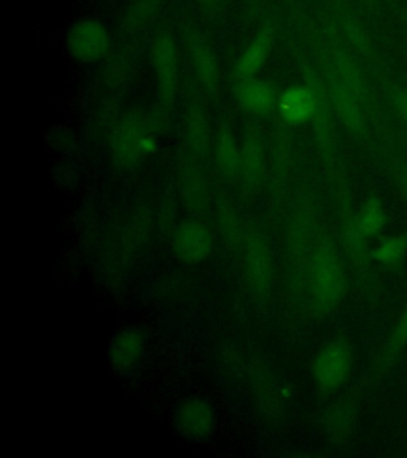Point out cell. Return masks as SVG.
I'll return each instance as SVG.
<instances>
[{"mask_svg": "<svg viewBox=\"0 0 407 458\" xmlns=\"http://www.w3.org/2000/svg\"><path fill=\"white\" fill-rule=\"evenodd\" d=\"M329 99L336 108L343 126L353 134H360L365 129V116L361 110L363 100L355 88L343 79V75L328 64Z\"/></svg>", "mask_w": 407, "mask_h": 458, "instance_id": "6da1fadb", "label": "cell"}, {"mask_svg": "<svg viewBox=\"0 0 407 458\" xmlns=\"http://www.w3.org/2000/svg\"><path fill=\"white\" fill-rule=\"evenodd\" d=\"M114 155L124 165H134L157 148V137L153 136L147 123L131 118L118 129L114 136Z\"/></svg>", "mask_w": 407, "mask_h": 458, "instance_id": "7a4b0ae2", "label": "cell"}, {"mask_svg": "<svg viewBox=\"0 0 407 458\" xmlns=\"http://www.w3.org/2000/svg\"><path fill=\"white\" fill-rule=\"evenodd\" d=\"M314 290L317 300L325 308L335 304L343 292V274L339 261L328 243L322 245L315 255Z\"/></svg>", "mask_w": 407, "mask_h": 458, "instance_id": "3957f363", "label": "cell"}, {"mask_svg": "<svg viewBox=\"0 0 407 458\" xmlns=\"http://www.w3.org/2000/svg\"><path fill=\"white\" fill-rule=\"evenodd\" d=\"M67 50L81 63H94L107 53V32L98 22H77L67 36Z\"/></svg>", "mask_w": 407, "mask_h": 458, "instance_id": "277c9868", "label": "cell"}, {"mask_svg": "<svg viewBox=\"0 0 407 458\" xmlns=\"http://www.w3.org/2000/svg\"><path fill=\"white\" fill-rule=\"evenodd\" d=\"M351 365V353L343 343L328 345L315 360L317 380L325 386H337L347 376Z\"/></svg>", "mask_w": 407, "mask_h": 458, "instance_id": "5b68a950", "label": "cell"}, {"mask_svg": "<svg viewBox=\"0 0 407 458\" xmlns=\"http://www.w3.org/2000/svg\"><path fill=\"white\" fill-rule=\"evenodd\" d=\"M155 67L163 100L171 102L177 89V59L171 37L163 36L157 38L155 45Z\"/></svg>", "mask_w": 407, "mask_h": 458, "instance_id": "8992f818", "label": "cell"}, {"mask_svg": "<svg viewBox=\"0 0 407 458\" xmlns=\"http://www.w3.org/2000/svg\"><path fill=\"white\" fill-rule=\"evenodd\" d=\"M177 253L186 263H199L206 259L212 249V241L204 226L198 223H185L177 233Z\"/></svg>", "mask_w": 407, "mask_h": 458, "instance_id": "52a82bcc", "label": "cell"}, {"mask_svg": "<svg viewBox=\"0 0 407 458\" xmlns=\"http://www.w3.org/2000/svg\"><path fill=\"white\" fill-rule=\"evenodd\" d=\"M280 112L286 123L301 124L317 114V99L309 86H294L280 98Z\"/></svg>", "mask_w": 407, "mask_h": 458, "instance_id": "ba28073f", "label": "cell"}, {"mask_svg": "<svg viewBox=\"0 0 407 458\" xmlns=\"http://www.w3.org/2000/svg\"><path fill=\"white\" fill-rule=\"evenodd\" d=\"M177 422L186 437H208L214 428V412L204 401L188 400L180 406Z\"/></svg>", "mask_w": 407, "mask_h": 458, "instance_id": "9c48e42d", "label": "cell"}, {"mask_svg": "<svg viewBox=\"0 0 407 458\" xmlns=\"http://www.w3.org/2000/svg\"><path fill=\"white\" fill-rule=\"evenodd\" d=\"M237 98L243 108L257 114H269L277 104V98L272 86L258 80H245L242 85L239 86Z\"/></svg>", "mask_w": 407, "mask_h": 458, "instance_id": "30bf717a", "label": "cell"}, {"mask_svg": "<svg viewBox=\"0 0 407 458\" xmlns=\"http://www.w3.org/2000/svg\"><path fill=\"white\" fill-rule=\"evenodd\" d=\"M272 29L266 28L258 34L250 45L243 50L242 55L237 61V75L243 80H249L257 73L261 65L265 63L266 57L269 55L272 47Z\"/></svg>", "mask_w": 407, "mask_h": 458, "instance_id": "8fae6325", "label": "cell"}, {"mask_svg": "<svg viewBox=\"0 0 407 458\" xmlns=\"http://www.w3.org/2000/svg\"><path fill=\"white\" fill-rule=\"evenodd\" d=\"M386 223V215L380 200L371 199L365 208H361V212L357 216V220L352 225L351 243L357 245L361 243L365 237H371L377 234L380 229L384 228Z\"/></svg>", "mask_w": 407, "mask_h": 458, "instance_id": "7c38bea8", "label": "cell"}, {"mask_svg": "<svg viewBox=\"0 0 407 458\" xmlns=\"http://www.w3.org/2000/svg\"><path fill=\"white\" fill-rule=\"evenodd\" d=\"M142 352V339L134 331H123L122 335L114 337L110 349V361L116 369L129 371L136 365Z\"/></svg>", "mask_w": 407, "mask_h": 458, "instance_id": "4fadbf2b", "label": "cell"}, {"mask_svg": "<svg viewBox=\"0 0 407 458\" xmlns=\"http://www.w3.org/2000/svg\"><path fill=\"white\" fill-rule=\"evenodd\" d=\"M163 0H134L129 7L123 29L126 32H137L145 28L155 18Z\"/></svg>", "mask_w": 407, "mask_h": 458, "instance_id": "5bb4252c", "label": "cell"}, {"mask_svg": "<svg viewBox=\"0 0 407 458\" xmlns=\"http://www.w3.org/2000/svg\"><path fill=\"white\" fill-rule=\"evenodd\" d=\"M329 64L333 65L343 75V79L347 80L355 88L358 96L361 98L363 104H365L366 98H368V88H366L365 80H363L361 73H360V69L352 61L351 56L345 55L343 51L336 50L333 53Z\"/></svg>", "mask_w": 407, "mask_h": 458, "instance_id": "9a60e30c", "label": "cell"}, {"mask_svg": "<svg viewBox=\"0 0 407 458\" xmlns=\"http://www.w3.org/2000/svg\"><path fill=\"white\" fill-rule=\"evenodd\" d=\"M407 243L403 237H388L372 250V257L384 265H394L406 253Z\"/></svg>", "mask_w": 407, "mask_h": 458, "instance_id": "2e32d148", "label": "cell"}, {"mask_svg": "<svg viewBox=\"0 0 407 458\" xmlns=\"http://www.w3.org/2000/svg\"><path fill=\"white\" fill-rule=\"evenodd\" d=\"M218 161L225 172L228 174H234L241 165V155L237 150L234 139L229 132H222L220 139H218Z\"/></svg>", "mask_w": 407, "mask_h": 458, "instance_id": "e0dca14e", "label": "cell"}, {"mask_svg": "<svg viewBox=\"0 0 407 458\" xmlns=\"http://www.w3.org/2000/svg\"><path fill=\"white\" fill-rule=\"evenodd\" d=\"M243 177L249 182H255L261 169V150L257 139H249L243 145L242 157H241Z\"/></svg>", "mask_w": 407, "mask_h": 458, "instance_id": "ac0fdd59", "label": "cell"}, {"mask_svg": "<svg viewBox=\"0 0 407 458\" xmlns=\"http://www.w3.org/2000/svg\"><path fill=\"white\" fill-rule=\"evenodd\" d=\"M193 56L194 64L199 72L200 79L204 80L206 83H212V80L215 79V63L206 43H194Z\"/></svg>", "mask_w": 407, "mask_h": 458, "instance_id": "d6986e66", "label": "cell"}, {"mask_svg": "<svg viewBox=\"0 0 407 458\" xmlns=\"http://www.w3.org/2000/svg\"><path fill=\"white\" fill-rule=\"evenodd\" d=\"M126 73H128V61L123 57H116L107 67L106 80L108 85H120L123 80L126 79Z\"/></svg>", "mask_w": 407, "mask_h": 458, "instance_id": "ffe728a7", "label": "cell"}, {"mask_svg": "<svg viewBox=\"0 0 407 458\" xmlns=\"http://www.w3.org/2000/svg\"><path fill=\"white\" fill-rule=\"evenodd\" d=\"M347 34H349V38H351V42L360 48V50L363 51V53H369V45H368V40H366L365 34H363V30L358 28L357 24H352V22H347Z\"/></svg>", "mask_w": 407, "mask_h": 458, "instance_id": "44dd1931", "label": "cell"}, {"mask_svg": "<svg viewBox=\"0 0 407 458\" xmlns=\"http://www.w3.org/2000/svg\"><path fill=\"white\" fill-rule=\"evenodd\" d=\"M392 100L396 112L407 123V89H400V88L392 89Z\"/></svg>", "mask_w": 407, "mask_h": 458, "instance_id": "7402d4cb", "label": "cell"}, {"mask_svg": "<svg viewBox=\"0 0 407 458\" xmlns=\"http://www.w3.org/2000/svg\"><path fill=\"white\" fill-rule=\"evenodd\" d=\"M407 341V309L404 315H403V318H401L400 325H398V328L394 331V347H401L403 344Z\"/></svg>", "mask_w": 407, "mask_h": 458, "instance_id": "603a6c76", "label": "cell"}, {"mask_svg": "<svg viewBox=\"0 0 407 458\" xmlns=\"http://www.w3.org/2000/svg\"><path fill=\"white\" fill-rule=\"evenodd\" d=\"M403 183H404V188L407 190V167L403 171Z\"/></svg>", "mask_w": 407, "mask_h": 458, "instance_id": "cb8c5ba5", "label": "cell"}]
</instances>
